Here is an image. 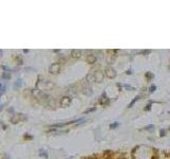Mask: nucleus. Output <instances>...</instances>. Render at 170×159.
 I'll return each instance as SVG.
<instances>
[{
  "label": "nucleus",
  "instance_id": "obj_1",
  "mask_svg": "<svg viewBox=\"0 0 170 159\" xmlns=\"http://www.w3.org/2000/svg\"><path fill=\"white\" fill-rule=\"evenodd\" d=\"M26 118L25 117H21V115H17L15 118H13L12 119V122L13 123H17V122H19V120H25Z\"/></svg>",
  "mask_w": 170,
  "mask_h": 159
},
{
  "label": "nucleus",
  "instance_id": "obj_2",
  "mask_svg": "<svg viewBox=\"0 0 170 159\" xmlns=\"http://www.w3.org/2000/svg\"><path fill=\"white\" fill-rule=\"evenodd\" d=\"M70 103V100L68 99L67 97H64V99L61 101V104L63 105V106H66V105H68Z\"/></svg>",
  "mask_w": 170,
  "mask_h": 159
},
{
  "label": "nucleus",
  "instance_id": "obj_3",
  "mask_svg": "<svg viewBox=\"0 0 170 159\" xmlns=\"http://www.w3.org/2000/svg\"><path fill=\"white\" fill-rule=\"evenodd\" d=\"M59 68H60L59 64H55V65H53V66H51L50 70L53 72V73H56V72H59Z\"/></svg>",
  "mask_w": 170,
  "mask_h": 159
},
{
  "label": "nucleus",
  "instance_id": "obj_4",
  "mask_svg": "<svg viewBox=\"0 0 170 159\" xmlns=\"http://www.w3.org/2000/svg\"><path fill=\"white\" fill-rule=\"evenodd\" d=\"M95 61H96V58H95V56H94V55H90V56L87 57V62L89 63V64H93Z\"/></svg>",
  "mask_w": 170,
  "mask_h": 159
},
{
  "label": "nucleus",
  "instance_id": "obj_5",
  "mask_svg": "<svg viewBox=\"0 0 170 159\" xmlns=\"http://www.w3.org/2000/svg\"><path fill=\"white\" fill-rule=\"evenodd\" d=\"M40 155L42 157H44V158H48V154L46 153L45 151H44V150H40Z\"/></svg>",
  "mask_w": 170,
  "mask_h": 159
},
{
  "label": "nucleus",
  "instance_id": "obj_6",
  "mask_svg": "<svg viewBox=\"0 0 170 159\" xmlns=\"http://www.w3.org/2000/svg\"><path fill=\"white\" fill-rule=\"evenodd\" d=\"M73 57H79L80 56V51H73Z\"/></svg>",
  "mask_w": 170,
  "mask_h": 159
},
{
  "label": "nucleus",
  "instance_id": "obj_7",
  "mask_svg": "<svg viewBox=\"0 0 170 159\" xmlns=\"http://www.w3.org/2000/svg\"><path fill=\"white\" fill-rule=\"evenodd\" d=\"M152 128H154V125H148V126H145L144 127V129H146V131H147V129H152Z\"/></svg>",
  "mask_w": 170,
  "mask_h": 159
},
{
  "label": "nucleus",
  "instance_id": "obj_8",
  "mask_svg": "<svg viewBox=\"0 0 170 159\" xmlns=\"http://www.w3.org/2000/svg\"><path fill=\"white\" fill-rule=\"evenodd\" d=\"M118 125H119V123H118V122H115L114 124H112V125H111V128H116V127H117Z\"/></svg>",
  "mask_w": 170,
  "mask_h": 159
},
{
  "label": "nucleus",
  "instance_id": "obj_9",
  "mask_svg": "<svg viewBox=\"0 0 170 159\" xmlns=\"http://www.w3.org/2000/svg\"><path fill=\"white\" fill-rule=\"evenodd\" d=\"M96 110V108L94 107V108H90V109H88V110H86V112H84V114H88V112H95Z\"/></svg>",
  "mask_w": 170,
  "mask_h": 159
},
{
  "label": "nucleus",
  "instance_id": "obj_10",
  "mask_svg": "<svg viewBox=\"0 0 170 159\" xmlns=\"http://www.w3.org/2000/svg\"><path fill=\"white\" fill-rule=\"evenodd\" d=\"M150 108H151V103H150V104L147 105V107H146V110H149Z\"/></svg>",
  "mask_w": 170,
  "mask_h": 159
},
{
  "label": "nucleus",
  "instance_id": "obj_11",
  "mask_svg": "<svg viewBox=\"0 0 170 159\" xmlns=\"http://www.w3.org/2000/svg\"><path fill=\"white\" fill-rule=\"evenodd\" d=\"M152 77H153V75L151 74V73H147V77H148V79H151Z\"/></svg>",
  "mask_w": 170,
  "mask_h": 159
},
{
  "label": "nucleus",
  "instance_id": "obj_12",
  "mask_svg": "<svg viewBox=\"0 0 170 159\" xmlns=\"http://www.w3.org/2000/svg\"><path fill=\"white\" fill-rule=\"evenodd\" d=\"M155 88H156V87H155V86H152V87H151V89H150V91H154Z\"/></svg>",
  "mask_w": 170,
  "mask_h": 159
},
{
  "label": "nucleus",
  "instance_id": "obj_13",
  "mask_svg": "<svg viewBox=\"0 0 170 159\" xmlns=\"http://www.w3.org/2000/svg\"><path fill=\"white\" fill-rule=\"evenodd\" d=\"M25 138H28V139H32V137H31V136H25Z\"/></svg>",
  "mask_w": 170,
  "mask_h": 159
},
{
  "label": "nucleus",
  "instance_id": "obj_14",
  "mask_svg": "<svg viewBox=\"0 0 170 159\" xmlns=\"http://www.w3.org/2000/svg\"><path fill=\"white\" fill-rule=\"evenodd\" d=\"M165 135V133H164V131H162V133H160V136H164Z\"/></svg>",
  "mask_w": 170,
  "mask_h": 159
}]
</instances>
